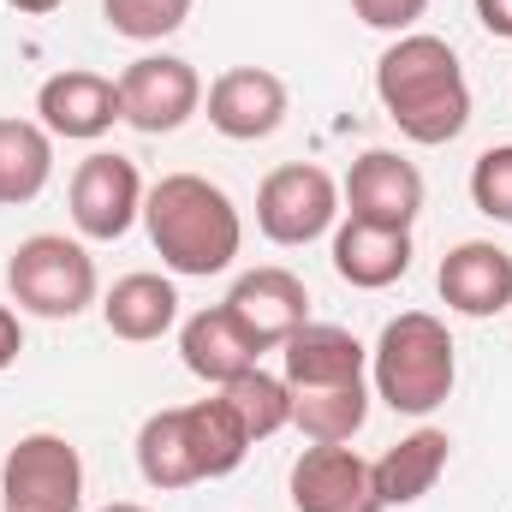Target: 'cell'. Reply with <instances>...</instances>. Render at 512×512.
<instances>
[{"label": "cell", "mask_w": 512, "mask_h": 512, "mask_svg": "<svg viewBox=\"0 0 512 512\" xmlns=\"http://www.w3.org/2000/svg\"><path fill=\"white\" fill-rule=\"evenodd\" d=\"M376 96H382L387 120L405 131L411 143H423V149L453 143L459 131L471 126L465 66H459L453 42L423 36V30H405L376 60Z\"/></svg>", "instance_id": "obj_1"}, {"label": "cell", "mask_w": 512, "mask_h": 512, "mask_svg": "<svg viewBox=\"0 0 512 512\" xmlns=\"http://www.w3.org/2000/svg\"><path fill=\"white\" fill-rule=\"evenodd\" d=\"M143 227H149V245L161 251V262L173 274H197V280L233 268V256L245 245L239 203L203 173L155 179L143 191Z\"/></svg>", "instance_id": "obj_2"}, {"label": "cell", "mask_w": 512, "mask_h": 512, "mask_svg": "<svg viewBox=\"0 0 512 512\" xmlns=\"http://www.w3.org/2000/svg\"><path fill=\"white\" fill-rule=\"evenodd\" d=\"M370 370H376V399L405 411V417H429L435 405H447L453 393V334L441 316L429 310H405L393 316L370 352Z\"/></svg>", "instance_id": "obj_3"}, {"label": "cell", "mask_w": 512, "mask_h": 512, "mask_svg": "<svg viewBox=\"0 0 512 512\" xmlns=\"http://www.w3.org/2000/svg\"><path fill=\"white\" fill-rule=\"evenodd\" d=\"M6 286L12 298L30 310V316H48V322H72L96 304V262L78 239H60V233H36L24 239L12 262H6Z\"/></svg>", "instance_id": "obj_4"}, {"label": "cell", "mask_w": 512, "mask_h": 512, "mask_svg": "<svg viewBox=\"0 0 512 512\" xmlns=\"http://www.w3.org/2000/svg\"><path fill=\"white\" fill-rule=\"evenodd\" d=\"M6 512H78L84 507V459L66 435H24L0 465Z\"/></svg>", "instance_id": "obj_5"}, {"label": "cell", "mask_w": 512, "mask_h": 512, "mask_svg": "<svg viewBox=\"0 0 512 512\" xmlns=\"http://www.w3.org/2000/svg\"><path fill=\"white\" fill-rule=\"evenodd\" d=\"M334 215H340V185L310 161L274 167L256 191V227L274 245H310L334 227Z\"/></svg>", "instance_id": "obj_6"}, {"label": "cell", "mask_w": 512, "mask_h": 512, "mask_svg": "<svg viewBox=\"0 0 512 512\" xmlns=\"http://www.w3.org/2000/svg\"><path fill=\"white\" fill-rule=\"evenodd\" d=\"M114 84H120V120L137 126L143 137L179 131L203 108V78L179 54H143V60H131Z\"/></svg>", "instance_id": "obj_7"}, {"label": "cell", "mask_w": 512, "mask_h": 512, "mask_svg": "<svg viewBox=\"0 0 512 512\" xmlns=\"http://www.w3.org/2000/svg\"><path fill=\"white\" fill-rule=\"evenodd\" d=\"M143 215V179H137V161L114 155V149H96L78 161L72 173V221L84 239H126L131 221Z\"/></svg>", "instance_id": "obj_8"}, {"label": "cell", "mask_w": 512, "mask_h": 512, "mask_svg": "<svg viewBox=\"0 0 512 512\" xmlns=\"http://www.w3.org/2000/svg\"><path fill=\"white\" fill-rule=\"evenodd\" d=\"M227 316L245 328V340L256 352H274L310 322V292H304V280L292 268H251L227 292Z\"/></svg>", "instance_id": "obj_9"}, {"label": "cell", "mask_w": 512, "mask_h": 512, "mask_svg": "<svg viewBox=\"0 0 512 512\" xmlns=\"http://www.w3.org/2000/svg\"><path fill=\"white\" fill-rule=\"evenodd\" d=\"M292 507L298 512H387L376 495L370 459L352 447H304L292 465Z\"/></svg>", "instance_id": "obj_10"}, {"label": "cell", "mask_w": 512, "mask_h": 512, "mask_svg": "<svg viewBox=\"0 0 512 512\" xmlns=\"http://www.w3.org/2000/svg\"><path fill=\"white\" fill-rule=\"evenodd\" d=\"M346 221H370V227H399L411 233V221L423 215V173L393 155V149H364L346 173Z\"/></svg>", "instance_id": "obj_11"}, {"label": "cell", "mask_w": 512, "mask_h": 512, "mask_svg": "<svg viewBox=\"0 0 512 512\" xmlns=\"http://www.w3.org/2000/svg\"><path fill=\"white\" fill-rule=\"evenodd\" d=\"M286 120V84L262 66H233L209 84V126L233 143H256Z\"/></svg>", "instance_id": "obj_12"}, {"label": "cell", "mask_w": 512, "mask_h": 512, "mask_svg": "<svg viewBox=\"0 0 512 512\" xmlns=\"http://www.w3.org/2000/svg\"><path fill=\"white\" fill-rule=\"evenodd\" d=\"M280 358H286V376H280V382L292 387V393L358 387L364 382V364H370V352L358 346V334H346V328H334V322H304V328L280 346Z\"/></svg>", "instance_id": "obj_13"}, {"label": "cell", "mask_w": 512, "mask_h": 512, "mask_svg": "<svg viewBox=\"0 0 512 512\" xmlns=\"http://www.w3.org/2000/svg\"><path fill=\"white\" fill-rule=\"evenodd\" d=\"M36 114H42L48 137L90 143V137L114 131V120H120V84L102 72H54L36 90Z\"/></svg>", "instance_id": "obj_14"}, {"label": "cell", "mask_w": 512, "mask_h": 512, "mask_svg": "<svg viewBox=\"0 0 512 512\" xmlns=\"http://www.w3.org/2000/svg\"><path fill=\"white\" fill-rule=\"evenodd\" d=\"M447 310L459 316H501L512 304V256L489 239H465L441 256V274H435Z\"/></svg>", "instance_id": "obj_15"}, {"label": "cell", "mask_w": 512, "mask_h": 512, "mask_svg": "<svg viewBox=\"0 0 512 512\" xmlns=\"http://www.w3.org/2000/svg\"><path fill=\"white\" fill-rule=\"evenodd\" d=\"M179 358H185L191 376H203L209 387H227V382H239L245 370H256L262 352L245 340V328L227 316V304H215V310H197L179 328Z\"/></svg>", "instance_id": "obj_16"}, {"label": "cell", "mask_w": 512, "mask_h": 512, "mask_svg": "<svg viewBox=\"0 0 512 512\" xmlns=\"http://www.w3.org/2000/svg\"><path fill=\"white\" fill-rule=\"evenodd\" d=\"M405 268H411V233H399V227L346 221L334 233V274L358 292H382L393 280H405Z\"/></svg>", "instance_id": "obj_17"}, {"label": "cell", "mask_w": 512, "mask_h": 512, "mask_svg": "<svg viewBox=\"0 0 512 512\" xmlns=\"http://www.w3.org/2000/svg\"><path fill=\"white\" fill-rule=\"evenodd\" d=\"M447 453H453L447 429H417V435H405L399 447H387L382 459L370 465V471H376V495H382V507H417V501L441 483Z\"/></svg>", "instance_id": "obj_18"}, {"label": "cell", "mask_w": 512, "mask_h": 512, "mask_svg": "<svg viewBox=\"0 0 512 512\" xmlns=\"http://www.w3.org/2000/svg\"><path fill=\"white\" fill-rule=\"evenodd\" d=\"M173 316H179V292H173V280H161V274H126V280H114V292L102 298L108 334H120L131 346L161 340V334L173 328Z\"/></svg>", "instance_id": "obj_19"}, {"label": "cell", "mask_w": 512, "mask_h": 512, "mask_svg": "<svg viewBox=\"0 0 512 512\" xmlns=\"http://www.w3.org/2000/svg\"><path fill=\"white\" fill-rule=\"evenodd\" d=\"M54 179V137L36 120H0V209L36 203Z\"/></svg>", "instance_id": "obj_20"}, {"label": "cell", "mask_w": 512, "mask_h": 512, "mask_svg": "<svg viewBox=\"0 0 512 512\" xmlns=\"http://www.w3.org/2000/svg\"><path fill=\"white\" fill-rule=\"evenodd\" d=\"M137 471H143L149 489H167V495L203 483L197 453H191V429H185V405L155 411V417L137 429Z\"/></svg>", "instance_id": "obj_21"}, {"label": "cell", "mask_w": 512, "mask_h": 512, "mask_svg": "<svg viewBox=\"0 0 512 512\" xmlns=\"http://www.w3.org/2000/svg\"><path fill=\"white\" fill-rule=\"evenodd\" d=\"M185 429H191V453H197V471L203 477H233L245 465V453H251V435H245L239 411L221 393L185 405Z\"/></svg>", "instance_id": "obj_22"}, {"label": "cell", "mask_w": 512, "mask_h": 512, "mask_svg": "<svg viewBox=\"0 0 512 512\" xmlns=\"http://www.w3.org/2000/svg\"><path fill=\"white\" fill-rule=\"evenodd\" d=\"M221 399L239 411V423H245V435L256 441H268V435H280L286 423H292V387L280 382V376H268V370H245L239 382L221 387Z\"/></svg>", "instance_id": "obj_23"}, {"label": "cell", "mask_w": 512, "mask_h": 512, "mask_svg": "<svg viewBox=\"0 0 512 512\" xmlns=\"http://www.w3.org/2000/svg\"><path fill=\"white\" fill-rule=\"evenodd\" d=\"M102 18L126 42H161L191 18V0H102Z\"/></svg>", "instance_id": "obj_24"}, {"label": "cell", "mask_w": 512, "mask_h": 512, "mask_svg": "<svg viewBox=\"0 0 512 512\" xmlns=\"http://www.w3.org/2000/svg\"><path fill=\"white\" fill-rule=\"evenodd\" d=\"M471 203L489 221H507L512 227V143L477 155V167H471Z\"/></svg>", "instance_id": "obj_25"}, {"label": "cell", "mask_w": 512, "mask_h": 512, "mask_svg": "<svg viewBox=\"0 0 512 512\" xmlns=\"http://www.w3.org/2000/svg\"><path fill=\"white\" fill-rule=\"evenodd\" d=\"M352 12H358L370 30H393V36H405V30L429 12V0H352Z\"/></svg>", "instance_id": "obj_26"}, {"label": "cell", "mask_w": 512, "mask_h": 512, "mask_svg": "<svg viewBox=\"0 0 512 512\" xmlns=\"http://www.w3.org/2000/svg\"><path fill=\"white\" fill-rule=\"evenodd\" d=\"M477 24H483L489 36L512 42V0H477Z\"/></svg>", "instance_id": "obj_27"}, {"label": "cell", "mask_w": 512, "mask_h": 512, "mask_svg": "<svg viewBox=\"0 0 512 512\" xmlns=\"http://www.w3.org/2000/svg\"><path fill=\"white\" fill-rule=\"evenodd\" d=\"M18 352H24V328H18V316L0 304V370H12V364H18Z\"/></svg>", "instance_id": "obj_28"}, {"label": "cell", "mask_w": 512, "mask_h": 512, "mask_svg": "<svg viewBox=\"0 0 512 512\" xmlns=\"http://www.w3.org/2000/svg\"><path fill=\"white\" fill-rule=\"evenodd\" d=\"M6 6H18V12H36V18H42V12H54L60 0H6Z\"/></svg>", "instance_id": "obj_29"}, {"label": "cell", "mask_w": 512, "mask_h": 512, "mask_svg": "<svg viewBox=\"0 0 512 512\" xmlns=\"http://www.w3.org/2000/svg\"><path fill=\"white\" fill-rule=\"evenodd\" d=\"M102 512H143V507H131V501H114V507H102Z\"/></svg>", "instance_id": "obj_30"}]
</instances>
